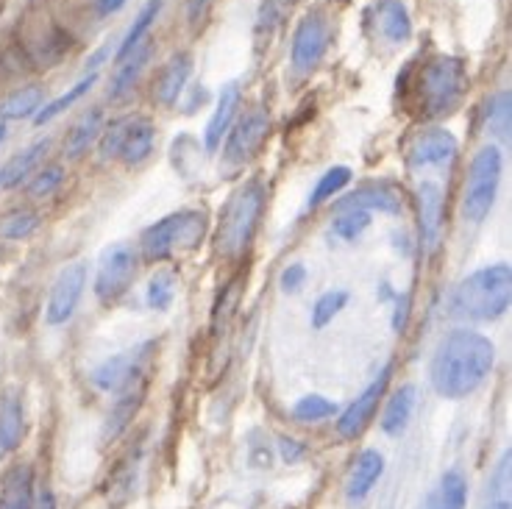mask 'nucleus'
Here are the masks:
<instances>
[{
  "mask_svg": "<svg viewBox=\"0 0 512 509\" xmlns=\"http://www.w3.org/2000/svg\"><path fill=\"white\" fill-rule=\"evenodd\" d=\"M373 20L382 37L393 45H404L412 37V20L404 0H376L373 3Z\"/></svg>",
  "mask_w": 512,
  "mask_h": 509,
  "instance_id": "f3484780",
  "label": "nucleus"
},
{
  "mask_svg": "<svg viewBox=\"0 0 512 509\" xmlns=\"http://www.w3.org/2000/svg\"><path fill=\"white\" fill-rule=\"evenodd\" d=\"M137 268H140V251L131 242L109 245L98 259V270H95V295H98V301L106 306L117 304L137 279Z\"/></svg>",
  "mask_w": 512,
  "mask_h": 509,
  "instance_id": "6e6552de",
  "label": "nucleus"
},
{
  "mask_svg": "<svg viewBox=\"0 0 512 509\" xmlns=\"http://www.w3.org/2000/svg\"><path fill=\"white\" fill-rule=\"evenodd\" d=\"M3 137H6V126L0 123V142H3Z\"/></svg>",
  "mask_w": 512,
  "mask_h": 509,
  "instance_id": "09e8293b",
  "label": "nucleus"
},
{
  "mask_svg": "<svg viewBox=\"0 0 512 509\" xmlns=\"http://www.w3.org/2000/svg\"><path fill=\"white\" fill-rule=\"evenodd\" d=\"M485 128H487V134H490L493 140L510 142V131H512L510 92H499V95H496L493 101L487 103Z\"/></svg>",
  "mask_w": 512,
  "mask_h": 509,
  "instance_id": "72a5a7b5",
  "label": "nucleus"
},
{
  "mask_svg": "<svg viewBox=\"0 0 512 509\" xmlns=\"http://www.w3.org/2000/svg\"><path fill=\"white\" fill-rule=\"evenodd\" d=\"M31 504H34V473L28 465H17L3 479L0 509H31Z\"/></svg>",
  "mask_w": 512,
  "mask_h": 509,
  "instance_id": "b1692460",
  "label": "nucleus"
},
{
  "mask_svg": "<svg viewBox=\"0 0 512 509\" xmlns=\"http://www.w3.org/2000/svg\"><path fill=\"white\" fill-rule=\"evenodd\" d=\"M140 404L142 393H137V390H126V393H123V398H120L115 404V409L109 412L106 426H103V440H106V443H112V440H117L120 434L126 432V426L131 423V418L137 415Z\"/></svg>",
  "mask_w": 512,
  "mask_h": 509,
  "instance_id": "473e14b6",
  "label": "nucleus"
},
{
  "mask_svg": "<svg viewBox=\"0 0 512 509\" xmlns=\"http://www.w3.org/2000/svg\"><path fill=\"white\" fill-rule=\"evenodd\" d=\"M62 179H64V170L59 165L42 167L37 176H31L26 192L31 195V198H48V195H53V192L59 190Z\"/></svg>",
  "mask_w": 512,
  "mask_h": 509,
  "instance_id": "a19ab883",
  "label": "nucleus"
},
{
  "mask_svg": "<svg viewBox=\"0 0 512 509\" xmlns=\"http://www.w3.org/2000/svg\"><path fill=\"white\" fill-rule=\"evenodd\" d=\"M126 131H128V117H120L115 120L112 126L101 131V156L106 162H112V159H120V151H123V142H126Z\"/></svg>",
  "mask_w": 512,
  "mask_h": 509,
  "instance_id": "79ce46f5",
  "label": "nucleus"
},
{
  "mask_svg": "<svg viewBox=\"0 0 512 509\" xmlns=\"http://www.w3.org/2000/svg\"><path fill=\"white\" fill-rule=\"evenodd\" d=\"M159 12H162V0H145V6H142L140 14H137V20L131 23V28L126 31L123 42L117 45V53H115L117 62L140 45L142 39H145V34H148V28L154 26V20L159 17Z\"/></svg>",
  "mask_w": 512,
  "mask_h": 509,
  "instance_id": "2f4dec72",
  "label": "nucleus"
},
{
  "mask_svg": "<svg viewBox=\"0 0 512 509\" xmlns=\"http://www.w3.org/2000/svg\"><path fill=\"white\" fill-rule=\"evenodd\" d=\"M485 509H512V454L504 451L496 465V471L490 476L487 487Z\"/></svg>",
  "mask_w": 512,
  "mask_h": 509,
  "instance_id": "c85d7f7f",
  "label": "nucleus"
},
{
  "mask_svg": "<svg viewBox=\"0 0 512 509\" xmlns=\"http://www.w3.org/2000/svg\"><path fill=\"white\" fill-rule=\"evenodd\" d=\"M415 401H418V390L412 384H404V387H398L396 393L390 395V401H387V407L382 412L384 434L396 437V434L407 429L412 412H415Z\"/></svg>",
  "mask_w": 512,
  "mask_h": 509,
  "instance_id": "393cba45",
  "label": "nucleus"
},
{
  "mask_svg": "<svg viewBox=\"0 0 512 509\" xmlns=\"http://www.w3.org/2000/svg\"><path fill=\"white\" fill-rule=\"evenodd\" d=\"M39 229V215L34 209H17L0 217V240H28Z\"/></svg>",
  "mask_w": 512,
  "mask_h": 509,
  "instance_id": "f704fd0d",
  "label": "nucleus"
},
{
  "mask_svg": "<svg viewBox=\"0 0 512 509\" xmlns=\"http://www.w3.org/2000/svg\"><path fill=\"white\" fill-rule=\"evenodd\" d=\"M510 301L512 270L507 262H501L462 279L451 293L448 309L460 320H499L510 309Z\"/></svg>",
  "mask_w": 512,
  "mask_h": 509,
  "instance_id": "f03ea898",
  "label": "nucleus"
},
{
  "mask_svg": "<svg viewBox=\"0 0 512 509\" xmlns=\"http://www.w3.org/2000/svg\"><path fill=\"white\" fill-rule=\"evenodd\" d=\"M156 145V126L145 115H128V131L126 142H123V151H120V159L126 165H140L145 162Z\"/></svg>",
  "mask_w": 512,
  "mask_h": 509,
  "instance_id": "6ab92c4d",
  "label": "nucleus"
},
{
  "mask_svg": "<svg viewBox=\"0 0 512 509\" xmlns=\"http://www.w3.org/2000/svg\"><path fill=\"white\" fill-rule=\"evenodd\" d=\"M154 343H142L131 351H123L117 357L106 359L101 368L92 370V382L98 390H106V393H126L134 384L142 379V370L151 362V354H154Z\"/></svg>",
  "mask_w": 512,
  "mask_h": 509,
  "instance_id": "9d476101",
  "label": "nucleus"
},
{
  "mask_svg": "<svg viewBox=\"0 0 512 509\" xmlns=\"http://www.w3.org/2000/svg\"><path fill=\"white\" fill-rule=\"evenodd\" d=\"M390 373H393V368L387 365V368L368 384V390L359 395L357 401L340 415V420H337V434H340L343 440H357L359 434L368 429V423H371V418L376 415V409L382 404L384 390H387V384H390Z\"/></svg>",
  "mask_w": 512,
  "mask_h": 509,
  "instance_id": "f8f14e48",
  "label": "nucleus"
},
{
  "mask_svg": "<svg viewBox=\"0 0 512 509\" xmlns=\"http://www.w3.org/2000/svg\"><path fill=\"white\" fill-rule=\"evenodd\" d=\"M265 212V187L259 181H248L231 192L220 212L215 248L223 259H240L251 248L259 220Z\"/></svg>",
  "mask_w": 512,
  "mask_h": 509,
  "instance_id": "7ed1b4c3",
  "label": "nucleus"
},
{
  "mask_svg": "<svg viewBox=\"0 0 512 509\" xmlns=\"http://www.w3.org/2000/svg\"><path fill=\"white\" fill-rule=\"evenodd\" d=\"M460 153L457 137L446 128H426L407 148V162L412 167H440L454 162Z\"/></svg>",
  "mask_w": 512,
  "mask_h": 509,
  "instance_id": "ddd939ff",
  "label": "nucleus"
},
{
  "mask_svg": "<svg viewBox=\"0 0 512 509\" xmlns=\"http://www.w3.org/2000/svg\"><path fill=\"white\" fill-rule=\"evenodd\" d=\"M126 6V0H95V12L98 17H109V14L120 12Z\"/></svg>",
  "mask_w": 512,
  "mask_h": 509,
  "instance_id": "49530a36",
  "label": "nucleus"
},
{
  "mask_svg": "<svg viewBox=\"0 0 512 509\" xmlns=\"http://www.w3.org/2000/svg\"><path fill=\"white\" fill-rule=\"evenodd\" d=\"M468 501V482L460 471L443 473V479L437 482V487L429 493L423 509H465Z\"/></svg>",
  "mask_w": 512,
  "mask_h": 509,
  "instance_id": "bb28decb",
  "label": "nucleus"
},
{
  "mask_svg": "<svg viewBox=\"0 0 512 509\" xmlns=\"http://www.w3.org/2000/svg\"><path fill=\"white\" fill-rule=\"evenodd\" d=\"M501 179V151L490 142L476 151L474 162L468 167L465 195H462V215L471 223H482L496 204Z\"/></svg>",
  "mask_w": 512,
  "mask_h": 509,
  "instance_id": "0eeeda50",
  "label": "nucleus"
},
{
  "mask_svg": "<svg viewBox=\"0 0 512 509\" xmlns=\"http://www.w3.org/2000/svg\"><path fill=\"white\" fill-rule=\"evenodd\" d=\"M346 206H357V209H368V212H384V215H401L404 212V192L390 181H376V184H365V187L346 195L340 201V209H346Z\"/></svg>",
  "mask_w": 512,
  "mask_h": 509,
  "instance_id": "2eb2a0df",
  "label": "nucleus"
},
{
  "mask_svg": "<svg viewBox=\"0 0 512 509\" xmlns=\"http://www.w3.org/2000/svg\"><path fill=\"white\" fill-rule=\"evenodd\" d=\"M237 106H240V84H237V81H229V84L220 90L218 106H215V112H212L209 123H206V134H204L206 151H218L220 142H223V137H226V131H229L231 123H234Z\"/></svg>",
  "mask_w": 512,
  "mask_h": 509,
  "instance_id": "a211bd4d",
  "label": "nucleus"
},
{
  "mask_svg": "<svg viewBox=\"0 0 512 509\" xmlns=\"http://www.w3.org/2000/svg\"><path fill=\"white\" fill-rule=\"evenodd\" d=\"M384 473V457L379 454V451H373V448H368V451H362L357 457V462H354V471H351V476H348V498L351 501H359V498H365L368 493H371L373 487H376V482L382 479Z\"/></svg>",
  "mask_w": 512,
  "mask_h": 509,
  "instance_id": "412c9836",
  "label": "nucleus"
},
{
  "mask_svg": "<svg viewBox=\"0 0 512 509\" xmlns=\"http://www.w3.org/2000/svg\"><path fill=\"white\" fill-rule=\"evenodd\" d=\"M348 181H351V167L337 165V167H332V170H326V173L320 176L318 184H315L312 195H309V206L326 204L329 198H334L337 192L346 187Z\"/></svg>",
  "mask_w": 512,
  "mask_h": 509,
  "instance_id": "4c0bfd02",
  "label": "nucleus"
},
{
  "mask_svg": "<svg viewBox=\"0 0 512 509\" xmlns=\"http://www.w3.org/2000/svg\"><path fill=\"white\" fill-rule=\"evenodd\" d=\"M334 412H337V407L329 398H323V395H304L293 407V418L304 420V423H318V420L332 418Z\"/></svg>",
  "mask_w": 512,
  "mask_h": 509,
  "instance_id": "ea45409f",
  "label": "nucleus"
},
{
  "mask_svg": "<svg viewBox=\"0 0 512 509\" xmlns=\"http://www.w3.org/2000/svg\"><path fill=\"white\" fill-rule=\"evenodd\" d=\"M348 304V293L346 290H329V293H323L312 306V326L315 329H326L329 323H332Z\"/></svg>",
  "mask_w": 512,
  "mask_h": 509,
  "instance_id": "58836bf2",
  "label": "nucleus"
},
{
  "mask_svg": "<svg viewBox=\"0 0 512 509\" xmlns=\"http://www.w3.org/2000/svg\"><path fill=\"white\" fill-rule=\"evenodd\" d=\"M42 101H45V90L39 84L23 87L0 101V120H23V117L37 115Z\"/></svg>",
  "mask_w": 512,
  "mask_h": 509,
  "instance_id": "cd10ccee",
  "label": "nucleus"
},
{
  "mask_svg": "<svg viewBox=\"0 0 512 509\" xmlns=\"http://www.w3.org/2000/svg\"><path fill=\"white\" fill-rule=\"evenodd\" d=\"M329 20L323 12H312L304 14V20L298 23L293 37V51H290V62H293L295 73L301 76H309L320 62L323 56L329 51Z\"/></svg>",
  "mask_w": 512,
  "mask_h": 509,
  "instance_id": "1a4fd4ad",
  "label": "nucleus"
},
{
  "mask_svg": "<svg viewBox=\"0 0 512 509\" xmlns=\"http://www.w3.org/2000/svg\"><path fill=\"white\" fill-rule=\"evenodd\" d=\"M176 301V273L173 270H159L148 281V306L156 312H165Z\"/></svg>",
  "mask_w": 512,
  "mask_h": 509,
  "instance_id": "e433bc0d",
  "label": "nucleus"
},
{
  "mask_svg": "<svg viewBox=\"0 0 512 509\" xmlns=\"http://www.w3.org/2000/svg\"><path fill=\"white\" fill-rule=\"evenodd\" d=\"M206 234V212L201 209H181L173 215L156 220L154 226L142 231L140 251L145 259L159 262L173 254H190L195 251Z\"/></svg>",
  "mask_w": 512,
  "mask_h": 509,
  "instance_id": "39448f33",
  "label": "nucleus"
},
{
  "mask_svg": "<svg viewBox=\"0 0 512 509\" xmlns=\"http://www.w3.org/2000/svg\"><path fill=\"white\" fill-rule=\"evenodd\" d=\"M418 226H421L423 251H435L443 231V190L435 181H423L418 187Z\"/></svg>",
  "mask_w": 512,
  "mask_h": 509,
  "instance_id": "4468645a",
  "label": "nucleus"
},
{
  "mask_svg": "<svg viewBox=\"0 0 512 509\" xmlns=\"http://www.w3.org/2000/svg\"><path fill=\"white\" fill-rule=\"evenodd\" d=\"M293 0H259V12H256V45H265L273 39L284 23V17L290 12Z\"/></svg>",
  "mask_w": 512,
  "mask_h": 509,
  "instance_id": "c756f323",
  "label": "nucleus"
},
{
  "mask_svg": "<svg viewBox=\"0 0 512 509\" xmlns=\"http://www.w3.org/2000/svg\"><path fill=\"white\" fill-rule=\"evenodd\" d=\"M95 81H98V76H95V73H87V76L78 81L76 87H70V90L64 92V95L53 98L51 103L39 106L37 120H34V123H37V126H45V123H51L53 117H59L62 112H67L70 106H76V103L81 101V98H84V95L92 90V87H95Z\"/></svg>",
  "mask_w": 512,
  "mask_h": 509,
  "instance_id": "7c9ffc66",
  "label": "nucleus"
},
{
  "mask_svg": "<svg viewBox=\"0 0 512 509\" xmlns=\"http://www.w3.org/2000/svg\"><path fill=\"white\" fill-rule=\"evenodd\" d=\"M48 148H51V140H39L34 145H28L23 153H17L12 162L0 170V187L12 190L17 184H23L31 176V170L42 162V156L48 153Z\"/></svg>",
  "mask_w": 512,
  "mask_h": 509,
  "instance_id": "a878e982",
  "label": "nucleus"
},
{
  "mask_svg": "<svg viewBox=\"0 0 512 509\" xmlns=\"http://www.w3.org/2000/svg\"><path fill=\"white\" fill-rule=\"evenodd\" d=\"M87 287V265L84 262H73L56 276L48 295V306H45V323L48 326H62L73 318L78 301Z\"/></svg>",
  "mask_w": 512,
  "mask_h": 509,
  "instance_id": "9b49d317",
  "label": "nucleus"
},
{
  "mask_svg": "<svg viewBox=\"0 0 512 509\" xmlns=\"http://www.w3.org/2000/svg\"><path fill=\"white\" fill-rule=\"evenodd\" d=\"M468 87L465 62L457 56H432L423 64L415 81V101L418 112L426 120H440L460 106Z\"/></svg>",
  "mask_w": 512,
  "mask_h": 509,
  "instance_id": "20e7f679",
  "label": "nucleus"
},
{
  "mask_svg": "<svg viewBox=\"0 0 512 509\" xmlns=\"http://www.w3.org/2000/svg\"><path fill=\"white\" fill-rule=\"evenodd\" d=\"M103 131V112L101 109H92L87 115H81L70 128V134H67V142H64V156L70 159V162H76L81 159L84 153L90 151L92 142H98Z\"/></svg>",
  "mask_w": 512,
  "mask_h": 509,
  "instance_id": "4be33fe9",
  "label": "nucleus"
},
{
  "mask_svg": "<svg viewBox=\"0 0 512 509\" xmlns=\"http://www.w3.org/2000/svg\"><path fill=\"white\" fill-rule=\"evenodd\" d=\"M279 448H282L284 462H301L304 459V446L298 440H290V437H279Z\"/></svg>",
  "mask_w": 512,
  "mask_h": 509,
  "instance_id": "c03bdc74",
  "label": "nucleus"
},
{
  "mask_svg": "<svg viewBox=\"0 0 512 509\" xmlns=\"http://www.w3.org/2000/svg\"><path fill=\"white\" fill-rule=\"evenodd\" d=\"M371 226V212L368 209H357V206H346L340 209L332 220V229L337 237L343 240H357L362 231Z\"/></svg>",
  "mask_w": 512,
  "mask_h": 509,
  "instance_id": "c9c22d12",
  "label": "nucleus"
},
{
  "mask_svg": "<svg viewBox=\"0 0 512 509\" xmlns=\"http://www.w3.org/2000/svg\"><path fill=\"white\" fill-rule=\"evenodd\" d=\"M304 284H307V268H304V265H298V262H295V265H290V268H284L282 279H279L282 293H287V295L298 293Z\"/></svg>",
  "mask_w": 512,
  "mask_h": 509,
  "instance_id": "37998d69",
  "label": "nucleus"
},
{
  "mask_svg": "<svg viewBox=\"0 0 512 509\" xmlns=\"http://www.w3.org/2000/svg\"><path fill=\"white\" fill-rule=\"evenodd\" d=\"M209 3H212V0H187V20H190L192 26H198V23L204 20Z\"/></svg>",
  "mask_w": 512,
  "mask_h": 509,
  "instance_id": "a18cd8bd",
  "label": "nucleus"
},
{
  "mask_svg": "<svg viewBox=\"0 0 512 509\" xmlns=\"http://www.w3.org/2000/svg\"><path fill=\"white\" fill-rule=\"evenodd\" d=\"M3 6H6V0H0V12H3Z\"/></svg>",
  "mask_w": 512,
  "mask_h": 509,
  "instance_id": "8fccbe9b",
  "label": "nucleus"
},
{
  "mask_svg": "<svg viewBox=\"0 0 512 509\" xmlns=\"http://www.w3.org/2000/svg\"><path fill=\"white\" fill-rule=\"evenodd\" d=\"M270 126H273V120L265 106H254L231 123L223 137V153H220L223 176H237L240 170L248 167V162L262 151V145L268 140Z\"/></svg>",
  "mask_w": 512,
  "mask_h": 509,
  "instance_id": "423d86ee",
  "label": "nucleus"
},
{
  "mask_svg": "<svg viewBox=\"0 0 512 509\" xmlns=\"http://www.w3.org/2000/svg\"><path fill=\"white\" fill-rule=\"evenodd\" d=\"M151 53H154V45H151L148 39H142L134 51L117 62V73L115 78H112V87H109V95H112V98H123V95L137 84V78H140V73L145 70Z\"/></svg>",
  "mask_w": 512,
  "mask_h": 509,
  "instance_id": "5701e85b",
  "label": "nucleus"
},
{
  "mask_svg": "<svg viewBox=\"0 0 512 509\" xmlns=\"http://www.w3.org/2000/svg\"><path fill=\"white\" fill-rule=\"evenodd\" d=\"M26 437V415L17 395L0 398V459L9 457Z\"/></svg>",
  "mask_w": 512,
  "mask_h": 509,
  "instance_id": "aec40b11",
  "label": "nucleus"
},
{
  "mask_svg": "<svg viewBox=\"0 0 512 509\" xmlns=\"http://www.w3.org/2000/svg\"><path fill=\"white\" fill-rule=\"evenodd\" d=\"M31 509H56V498H53V493L48 490V487H45V490H39L37 496H34Z\"/></svg>",
  "mask_w": 512,
  "mask_h": 509,
  "instance_id": "de8ad7c7",
  "label": "nucleus"
},
{
  "mask_svg": "<svg viewBox=\"0 0 512 509\" xmlns=\"http://www.w3.org/2000/svg\"><path fill=\"white\" fill-rule=\"evenodd\" d=\"M192 76V56L190 53H173L159 70V78L154 84V101L159 106H176L184 95V87Z\"/></svg>",
  "mask_w": 512,
  "mask_h": 509,
  "instance_id": "dca6fc26",
  "label": "nucleus"
},
{
  "mask_svg": "<svg viewBox=\"0 0 512 509\" xmlns=\"http://www.w3.org/2000/svg\"><path fill=\"white\" fill-rule=\"evenodd\" d=\"M496 365V345L485 334L457 329L443 337L432 357V387L443 398H465L476 393Z\"/></svg>",
  "mask_w": 512,
  "mask_h": 509,
  "instance_id": "f257e3e1",
  "label": "nucleus"
}]
</instances>
